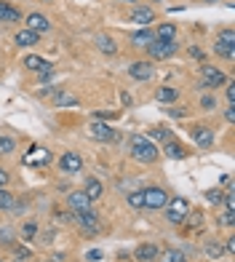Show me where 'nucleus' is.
Returning a JSON list of instances; mask_svg holds the SVG:
<instances>
[{"label":"nucleus","instance_id":"2","mask_svg":"<svg viewBox=\"0 0 235 262\" xmlns=\"http://www.w3.org/2000/svg\"><path fill=\"white\" fill-rule=\"evenodd\" d=\"M166 206H169L166 209V220L171 225H182L187 220V214H190V204H187L184 198H174V201H169Z\"/></svg>","mask_w":235,"mask_h":262},{"label":"nucleus","instance_id":"4","mask_svg":"<svg viewBox=\"0 0 235 262\" xmlns=\"http://www.w3.org/2000/svg\"><path fill=\"white\" fill-rule=\"evenodd\" d=\"M142 198H145L147 209H163L169 204V193L163 187H147V190H142Z\"/></svg>","mask_w":235,"mask_h":262},{"label":"nucleus","instance_id":"23","mask_svg":"<svg viewBox=\"0 0 235 262\" xmlns=\"http://www.w3.org/2000/svg\"><path fill=\"white\" fill-rule=\"evenodd\" d=\"M176 97H179V91L171 89V86H160V89L155 91V99H158V102H174Z\"/></svg>","mask_w":235,"mask_h":262},{"label":"nucleus","instance_id":"13","mask_svg":"<svg viewBox=\"0 0 235 262\" xmlns=\"http://www.w3.org/2000/svg\"><path fill=\"white\" fill-rule=\"evenodd\" d=\"M152 73H155V70H152L150 62H134L131 67H128V75H131L134 80H150Z\"/></svg>","mask_w":235,"mask_h":262},{"label":"nucleus","instance_id":"32","mask_svg":"<svg viewBox=\"0 0 235 262\" xmlns=\"http://www.w3.org/2000/svg\"><path fill=\"white\" fill-rule=\"evenodd\" d=\"M14 254H16V259H21V262L32 257V252H30L27 246H16V249H14Z\"/></svg>","mask_w":235,"mask_h":262},{"label":"nucleus","instance_id":"15","mask_svg":"<svg viewBox=\"0 0 235 262\" xmlns=\"http://www.w3.org/2000/svg\"><path fill=\"white\" fill-rule=\"evenodd\" d=\"M49 27H51V25H49V19H45L43 14H30V16H27V30H32V32L40 35V32H49Z\"/></svg>","mask_w":235,"mask_h":262},{"label":"nucleus","instance_id":"38","mask_svg":"<svg viewBox=\"0 0 235 262\" xmlns=\"http://www.w3.org/2000/svg\"><path fill=\"white\" fill-rule=\"evenodd\" d=\"M232 222H235V211L227 209V211H225V217H222V225H232Z\"/></svg>","mask_w":235,"mask_h":262},{"label":"nucleus","instance_id":"30","mask_svg":"<svg viewBox=\"0 0 235 262\" xmlns=\"http://www.w3.org/2000/svg\"><path fill=\"white\" fill-rule=\"evenodd\" d=\"M14 206V193H8L6 187H0V209H11Z\"/></svg>","mask_w":235,"mask_h":262},{"label":"nucleus","instance_id":"26","mask_svg":"<svg viewBox=\"0 0 235 262\" xmlns=\"http://www.w3.org/2000/svg\"><path fill=\"white\" fill-rule=\"evenodd\" d=\"M155 38H158V40H174V38H176V27H174V25H160Z\"/></svg>","mask_w":235,"mask_h":262},{"label":"nucleus","instance_id":"24","mask_svg":"<svg viewBox=\"0 0 235 262\" xmlns=\"http://www.w3.org/2000/svg\"><path fill=\"white\" fill-rule=\"evenodd\" d=\"M54 104L56 107H73V104H78V97H73V94H67V91H56Z\"/></svg>","mask_w":235,"mask_h":262},{"label":"nucleus","instance_id":"44","mask_svg":"<svg viewBox=\"0 0 235 262\" xmlns=\"http://www.w3.org/2000/svg\"><path fill=\"white\" fill-rule=\"evenodd\" d=\"M6 182H8V174L0 169V187H6Z\"/></svg>","mask_w":235,"mask_h":262},{"label":"nucleus","instance_id":"37","mask_svg":"<svg viewBox=\"0 0 235 262\" xmlns=\"http://www.w3.org/2000/svg\"><path fill=\"white\" fill-rule=\"evenodd\" d=\"M19 19H21V14H19L16 8H11V6H8V11H6V21H19Z\"/></svg>","mask_w":235,"mask_h":262},{"label":"nucleus","instance_id":"17","mask_svg":"<svg viewBox=\"0 0 235 262\" xmlns=\"http://www.w3.org/2000/svg\"><path fill=\"white\" fill-rule=\"evenodd\" d=\"M49 161H51V152L49 150H40V147H35L32 156H25V163L27 166H43V163H49Z\"/></svg>","mask_w":235,"mask_h":262},{"label":"nucleus","instance_id":"1","mask_svg":"<svg viewBox=\"0 0 235 262\" xmlns=\"http://www.w3.org/2000/svg\"><path fill=\"white\" fill-rule=\"evenodd\" d=\"M160 156V150L155 147V142L142 137V134H134L131 137V158L139 161V163H152Z\"/></svg>","mask_w":235,"mask_h":262},{"label":"nucleus","instance_id":"22","mask_svg":"<svg viewBox=\"0 0 235 262\" xmlns=\"http://www.w3.org/2000/svg\"><path fill=\"white\" fill-rule=\"evenodd\" d=\"M83 193L88 195V201H99V198H102V193H104V187H102V182H99V180H88Z\"/></svg>","mask_w":235,"mask_h":262},{"label":"nucleus","instance_id":"33","mask_svg":"<svg viewBox=\"0 0 235 262\" xmlns=\"http://www.w3.org/2000/svg\"><path fill=\"white\" fill-rule=\"evenodd\" d=\"M11 235H14V230H11V228H0V244H11V241H14V238H11Z\"/></svg>","mask_w":235,"mask_h":262},{"label":"nucleus","instance_id":"9","mask_svg":"<svg viewBox=\"0 0 235 262\" xmlns=\"http://www.w3.org/2000/svg\"><path fill=\"white\" fill-rule=\"evenodd\" d=\"M59 169H62L64 174H78L80 169H83V158H80L78 152H64V156L59 158Z\"/></svg>","mask_w":235,"mask_h":262},{"label":"nucleus","instance_id":"7","mask_svg":"<svg viewBox=\"0 0 235 262\" xmlns=\"http://www.w3.org/2000/svg\"><path fill=\"white\" fill-rule=\"evenodd\" d=\"M190 139L195 142L198 147H211L214 145V131L208 126H193L190 128Z\"/></svg>","mask_w":235,"mask_h":262},{"label":"nucleus","instance_id":"36","mask_svg":"<svg viewBox=\"0 0 235 262\" xmlns=\"http://www.w3.org/2000/svg\"><path fill=\"white\" fill-rule=\"evenodd\" d=\"M35 230H38V228H35V222H27V225H25V230H21V235H25V241H30V238L35 235Z\"/></svg>","mask_w":235,"mask_h":262},{"label":"nucleus","instance_id":"16","mask_svg":"<svg viewBox=\"0 0 235 262\" xmlns=\"http://www.w3.org/2000/svg\"><path fill=\"white\" fill-rule=\"evenodd\" d=\"M152 19H155V14H152V8H145V6H139L131 11V21L134 25H152Z\"/></svg>","mask_w":235,"mask_h":262},{"label":"nucleus","instance_id":"46","mask_svg":"<svg viewBox=\"0 0 235 262\" xmlns=\"http://www.w3.org/2000/svg\"><path fill=\"white\" fill-rule=\"evenodd\" d=\"M169 115H171V118H182V115H184V110H169Z\"/></svg>","mask_w":235,"mask_h":262},{"label":"nucleus","instance_id":"11","mask_svg":"<svg viewBox=\"0 0 235 262\" xmlns=\"http://www.w3.org/2000/svg\"><path fill=\"white\" fill-rule=\"evenodd\" d=\"M158 252H160V249L155 244H139L136 252H134V259L136 262H155L158 259Z\"/></svg>","mask_w":235,"mask_h":262},{"label":"nucleus","instance_id":"29","mask_svg":"<svg viewBox=\"0 0 235 262\" xmlns=\"http://www.w3.org/2000/svg\"><path fill=\"white\" fill-rule=\"evenodd\" d=\"M128 206L131 209H142L145 206V198H142V190H136V193H128Z\"/></svg>","mask_w":235,"mask_h":262},{"label":"nucleus","instance_id":"41","mask_svg":"<svg viewBox=\"0 0 235 262\" xmlns=\"http://www.w3.org/2000/svg\"><path fill=\"white\" fill-rule=\"evenodd\" d=\"M225 118H227L230 123H235V107H232V104H230L227 110H225Z\"/></svg>","mask_w":235,"mask_h":262},{"label":"nucleus","instance_id":"27","mask_svg":"<svg viewBox=\"0 0 235 262\" xmlns=\"http://www.w3.org/2000/svg\"><path fill=\"white\" fill-rule=\"evenodd\" d=\"M14 150H16L14 137H3V134H0V156H8V152H14Z\"/></svg>","mask_w":235,"mask_h":262},{"label":"nucleus","instance_id":"47","mask_svg":"<svg viewBox=\"0 0 235 262\" xmlns=\"http://www.w3.org/2000/svg\"><path fill=\"white\" fill-rule=\"evenodd\" d=\"M97 118H115V113H104L102 110V113H97Z\"/></svg>","mask_w":235,"mask_h":262},{"label":"nucleus","instance_id":"20","mask_svg":"<svg viewBox=\"0 0 235 262\" xmlns=\"http://www.w3.org/2000/svg\"><path fill=\"white\" fill-rule=\"evenodd\" d=\"M14 43L16 46H35V43H38V32H32V30H19L16 32V38H14Z\"/></svg>","mask_w":235,"mask_h":262},{"label":"nucleus","instance_id":"34","mask_svg":"<svg viewBox=\"0 0 235 262\" xmlns=\"http://www.w3.org/2000/svg\"><path fill=\"white\" fill-rule=\"evenodd\" d=\"M102 257H104L102 249H91V252L86 254V259H88V262H102Z\"/></svg>","mask_w":235,"mask_h":262},{"label":"nucleus","instance_id":"8","mask_svg":"<svg viewBox=\"0 0 235 262\" xmlns=\"http://www.w3.org/2000/svg\"><path fill=\"white\" fill-rule=\"evenodd\" d=\"M75 220L80 222L83 233H88V235L99 233V220H97V214H93L91 209H86V211H75Z\"/></svg>","mask_w":235,"mask_h":262},{"label":"nucleus","instance_id":"19","mask_svg":"<svg viewBox=\"0 0 235 262\" xmlns=\"http://www.w3.org/2000/svg\"><path fill=\"white\" fill-rule=\"evenodd\" d=\"M155 262H187V257H184V252H179V249H166V252H158Z\"/></svg>","mask_w":235,"mask_h":262},{"label":"nucleus","instance_id":"35","mask_svg":"<svg viewBox=\"0 0 235 262\" xmlns=\"http://www.w3.org/2000/svg\"><path fill=\"white\" fill-rule=\"evenodd\" d=\"M206 198L211 201V204H219V201H222V198H225V195H222V193H219V190H206Z\"/></svg>","mask_w":235,"mask_h":262},{"label":"nucleus","instance_id":"40","mask_svg":"<svg viewBox=\"0 0 235 262\" xmlns=\"http://www.w3.org/2000/svg\"><path fill=\"white\" fill-rule=\"evenodd\" d=\"M201 104L206 107V110H211V107H214L217 102H214V97H203V99H201Z\"/></svg>","mask_w":235,"mask_h":262},{"label":"nucleus","instance_id":"43","mask_svg":"<svg viewBox=\"0 0 235 262\" xmlns=\"http://www.w3.org/2000/svg\"><path fill=\"white\" fill-rule=\"evenodd\" d=\"M6 11H8V3H0V21H6Z\"/></svg>","mask_w":235,"mask_h":262},{"label":"nucleus","instance_id":"10","mask_svg":"<svg viewBox=\"0 0 235 262\" xmlns=\"http://www.w3.org/2000/svg\"><path fill=\"white\" fill-rule=\"evenodd\" d=\"M88 134L93 137V139H99V142H115L118 139V134L110 128V126H104V123H99V121H93L91 126H88Z\"/></svg>","mask_w":235,"mask_h":262},{"label":"nucleus","instance_id":"51","mask_svg":"<svg viewBox=\"0 0 235 262\" xmlns=\"http://www.w3.org/2000/svg\"><path fill=\"white\" fill-rule=\"evenodd\" d=\"M0 262H3V259H0Z\"/></svg>","mask_w":235,"mask_h":262},{"label":"nucleus","instance_id":"12","mask_svg":"<svg viewBox=\"0 0 235 262\" xmlns=\"http://www.w3.org/2000/svg\"><path fill=\"white\" fill-rule=\"evenodd\" d=\"M67 204H69V209H73V214H75V211L91 209V201H88V195L83 193V190H75V193H69V195H67Z\"/></svg>","mask_w":235,"mask_h":262},{"label":"nucleus","instance_id":"18","mask_svg":"<svg viewBox=\"0 0 235 262\" xmlns=\"http://www.w3.org/2000/svg\"><path fill=\"white\" fill-rule=\"evenodd\" d=\"M152 40H155V35H152V30H147V27L131 35V43H134V46H139V49H147V46H150Z\"/></svg>","mask_w":235,"mask_h":262},{"label":"nucleus","instance_id":"49","mask_svg":"<svg viewBox=\"0 0 235 262\" xmlns=\"http://www.w3.org/2000/svg\"><path fill=\"white\" fill-rule=\"evenodd\" d=\"M131 3H134V0H131Z\"/></svg>","mask_w":235,"mask_h":262},{"label":"nucleus","instance_id":"21","mask_svg":"<svg viewBox=\"0 0 235 262\" xmlns=\"http://www.w3.org/2000/svg\"><path fill=\"white\" fill-rule=\"evenodd\" d=\"M163 152H166L169 158H176V161H182V158L187 156V152H184V147H182L176 139H169V142H166V147H163Z\"/></svg>","mask_w":235,"mask_h":262},{"label":"nucleus","instance_id":"3","mask_svg":"<svg viewBox=\"0 0 235 262\" xmlns=\"http://www.w3.org/2000/svg\"><path fill=\"white\" fill-rule=\"evenodd\" d=\"M225 73H222L219 67H211V64H203L201 67V86L203 89H219L222 83H225Z\"/></svg>","mask_w":235,"mask_h":262},{"label":"nucleus","instance_id":"42","mask_svg":"<svg viewBox=\"0 0 235 262\" xmlns=\"http://www.w3.org/2000/svg\"><path fill=\"white\" fill-rule=\"evenodd\" d=\"M190 56H195V59H203V51H201V49H195V46H193V49H190Z\"/></svg>","mask_w":235,"mask_h":262},{"label":"nucleus","instance_id":"25","mask_svg":"<svg viewBox=\"0 0 235 262\" xmlns=\"http://www.w3.org/2000/svg\"><path fill=\"white\" fill-rule=\"evenodd\" d=\"M97 43H99V51H104V54H115V51H118L115 40H112V38H107V35H99Z\"/></svg>","mask_w":235,"mask_h":262},{"label":"nucleus","instance_id":"5","mask_svg":"<svg viewBox=\"0 0 235 262\" xmlns=\"http://www.w3.org/2000/svg\"><path fill=\"white\" fill-rule=\"evenodd\" d=\"M232 46H235V32H232V30H222V32L217 35V46H214L217 54L225 56V59H232V56H235Z\"/></svg>","mask_w":235,"mask_h":262},{"label":"nucleus","instance_id":"6","mask_svg":"<svg viewBox=\"0 0 235 262\" xmlns=\"http://www.w3.org/2000/svg\"><path fill=\"white\" fill-rule=\"evenodd\" d=\"M147 51H150V56L152 59H169V56H174V51H176V43L174 40H152L150 46H147Z\"/></svg>","mask_w":235,"mask_h":262},{"label":"nucleus","instance_id":"28","mask_svg":"<svg viewBox=\"0 0 235 262\" xmlns=\"http://www.w3.org/2000/svg\"><path fill=\"white\" fill-rule=\"evenodd\" d=\"M147 139H152V142H155V139H163V142H169V139H171V134H169V128H163V126H155V128L150 131V137H147Z\"/></svg>","mask_w":235,"mask_h":262},{"label":"nucleus","instance_id":"48","mask_svg":"<svg viewBox=\"0 0 235 262\" xmlns=\"http://www.w3.org/2000/svg\"><path fill=\"white\" fill-rule=\"evenodd\" d=\"M16 262H21V259H16Z\"/></svg>","mask_w":235,"mask_h":262},{"label":"nucleus","instance_id":"14","mask_svg":"<svg viewBox=\"0 0 235 262\" xmlns=\"http://www.w3.org/2000/svg\"><path fill=\"white\" fill-rule=\"evenodd\" d=\"M25 67L27 70H35V73H51V62H45V59H40V56H35V54H30V56H25Z\"/></svg>","mask_w":235,"mask_h":262},{"label":"nucleus","instance_id":"50","mask_svg":"<svg viewBox=\"0 0 235 262\" xmlns=\"http://www.w3.org/2000/svg\"><path fill=\"white\" fill-rule=\"evenodd\" d=\"M155 3H158V0H155Z\"/></svg>","mask_w":235,"mask_h":262},{"label":"nucleus","instance_id":"39","mask_svg":"<svg viewBox=\"0 0 235 262\" xmlns=\"http://www.w3.org/2000/svg\"><path fill=\"white\" fill-rule=\"evenodd\" d=\"M227 102L235 104V83H230V86H227Z\"/></svg>","mask_w":235,"mask_h":262},{"label":"nucleus","instance_id":"31","mask_svg":"<svg viewBox=\"0 0 235 262\" xmlns=\"http://www.w3.org/2000/svg\"><path fill=\"white\" fill-rule=\"evenodd\" d=\"M222 252H225V249H222L219 244H214V241L206 244V254H208L211 259H219V257H222Z\"/></svg>","mask_w":235,"mask_h":262},{"label":"nucleus","instance_id":"45","mask_svg":"<svg viewBox=\"0 0 235 262\" xmlns=\"http://www.w3.org/2000/svg\"><path fill=\"white\" fill-rule=\"evenodd\" d=\"M64 259V254L62 252H59V254H54V257H49V259H45V262H62Z\"/></svg>","mask_w":235,"mask_h":262}]
</instances>
